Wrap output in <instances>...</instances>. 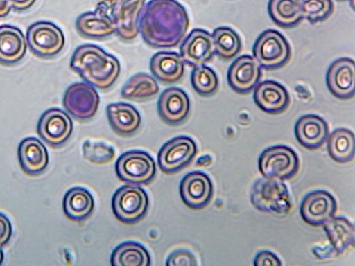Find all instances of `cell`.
I'll use <instances>...</instances> for the list:
<instances>
[{
	"instance_id": "cell-2",
	"label": "cell",
	"mask_w": 355,
	"mask_h": 266,
	"mask_svg": "<svg viewBox=\"0 0 355 266\" xmlns=\"http://www.w3.org/2000/svg\"><path fill=\"white\" fill-rule=\"evenodd\" d=\"M71 69L85 82L99 89H107L116 81L121 71L118 59L100 46L85 44L73 51Z\"/></svg>"
},
{
	"instance_id": "cell-29",
	"label": "cell",
	"mask_w": 355,
	"mask_h": 266,
	"mask_svg": "<svg viewBox=\"0 0 355 266\" xmlns=\"http://www.w3.org/2000/svg\"><path fill=\"white\" fill-rule=\"evenodd\" d=\"M268 12L275 24L285 28L296 26L304 19L300 0H269Z\"/></svg>"
},
{
	"instance_id": "cell-37",
	"label": "cell",
	"mask_w": 355,
	"mask_h": 266,
	"mask_svg": "<svg viewBox=\"0 0 355 266\" xmlns=\"http://www.w3.org/2000/svg\"><path fill=\"white\" fill-rule=\"evenodd\" d=\"M253 264L256 266H279L282 265V261L277 255L268 250H263L258 252L254 258Z\"/></svg>"
},
{
	"instance_id": "cell-14",
	"label": "cell",
	"mask_w": 355,
	"mask_h": 266,
	"mask_svg": "<svg viewBox=\"0 0 355 266\" xmlns=\"http://www.w3.org/2000/svg\"><path fill=\"white\" fill-rule=\"evenodd\" d=\"M329 91L337 98L350 99L355 93V64L353 59L340 57L334 60L326 73Z\"/></svg>"
},
{
	"instance_id": "cell-30",
	"label": "cell",
	"mask_w": 355,
	"mask_h": 266,
	"mask_svg": "<svg viewBox=\"0 0 355 266\" xmlns=\"http://www.w3.org/2000/svg\"><path fill=\"white\" fill-rule=\"evenodd\" d=\"M110 263L113 266H148L150 265V257L142 245L127 241L114 248Z\"/></svg>"
},
{
	"instance_id": "cell-9",
	"label": "cell",
	"mask_w": 355,
	"mask_h": 266,
	"mask_svg": "<svg viewBox=\"0 0 355 266\" xmlns=\"http://www.w3.org/2000/svg\"><path fill=\"white\" fill-rule=\"evenodd\" d=\"M99 103L97 91L86 82H76L69 85L62 99L67 112L80 121L92 118L98 111Z\"/></svg>"
},
{
	"instance_id": "cell-27",
	"label": "cell",
	"mask_w": 355,
	"mask_h": 266,
	"mask_svg": "<svg viewBox=\"0 0 355 266\" xmlns=\"http://www.w3.org/2000/svg\"><path fill=\"white\" fill-rule=\"evenodd\" d=\"M322 226L330 245L338 256L354 245V225L345 217L334 216Z\"/></svg>"
},
{
	"instance_id": "cell-35",
	"label": "cell",
	"mask_w": 355,
	"mask_h": 266,
	"mask_svg": "<svg viewBox=\"0 0 355 266\" xmlns=\"http://www.w3.org/2000/svg\"><path fill=\"white\" fill-rule=\"evenodd\" d=\"M83 153L85 159L96 164H105L110 162L115 156L113 147L103 143L85 141L83 144Z\"/></svg>"
},
{
	"instance_id": "cell-17",
	"label": "cell",
	"mask_w": 355,
	"mask_h": 266,
	"mask_svg": "<svg viewBox=\"0 0 355 266\" xmlns=\"http://www.w3.org/2000/svg\"><path fill=\"white\" fill-rule=\"evenodd\" d=\"M157 112L161 119L168 125L182 123L190 112V100L187 93L179 87L164 89L157 101Z\"/></svg>"
},
{
	"instance_id": "cell-7",
	"label": "cell",
	"mask_w": 355,
	"mask_h": 266,
	"mask_svg": "<svg viewBox=\"0 0 355 266\" xmlns=\"http://www.w3.org/2000/svg\"><path fill=\"white\" fill-rule=\"evenodd\" d=\"M115 172L119 179L131 185L150 183L156 174V165L146 152L130 150L120 155L115 163Z\"/></svg>"
},
{
	"instance_id": "cell-42",
	"label": "cell",
	"mask_w": 355,
	"mask_h": 266,
	"mask_svg": "<svg viewBox=\"0 0 355 266\" xmlns=\"http://www.w3.org/2000/svg\"><path fill=\"white\" fill-rule=\"evenodd\" d=\"M202 161H198L196 164L198 166H207L210 163L209 161H211V158L209 155H205L203 157H200Z\"/></svg>"
},
{
	"instance_id": "cell-16",
	"label": "cell",
	"mask_w": 355,
	"mask_h": 266,
	"mask_svg": "<svg viewBox=\"0 0 355 266\" xmlns=\"http://www.w3.org/2000/svg\"><path fill=\"white\" fill-rule=\"evenodd\" d=\"M180 57L188 65L195 67L211 60L214 53L211 34L201 28L193 29L181 44Z\"/></svg>"
},
{
	"instance_id": "cell-11",
	"label": "cell",
	"mask_w": 355,
	"mask_h": 266,
	"mask_svg": "<svg viewBox=\"0 0 355 266\" xmlns=\"http://www.w3.org/2000/svg\"><path fill=\"white\" fill-rule=\"evenodd\" d=\"M37 132L46 143L53 147H59L71 136L73 122L64 111L55 107L50 108L41 115Z\"/></svg>"
},
{
	"instance_id": "cell-19",
	"label": "cell",
	"mask_w": 355,
	"mask_h": 266,
	"mask_svg": "<svg viewBox=\"0 0 355 266\" xmlns=\"http://www.w3.org/2000/svg\"><path fill=\"white\" fill-rule=\"evenodd\" d=\"M253 99L263 112L278 114L284 112L290 103V96L286 87L275 80H264L254 87Z\"/></svg>"
},
{
	"instance_id": "cell-39",
	"label": "cell",
	"mask_w": 355,
	"mask_h": 266,
	"mask_svg": "<svg viewBox=\"0 0 355 266\" xmlns=\"http://www.w3.org/2000/svg\"><path fill=\"white\" fill-rule=\"evenodd\" d=\"M313 254L319 259H329L338 256V254L330 245L324 247H315L312 249Z\"/></svg>"
},
{
	"instance_id": "cell-6",
	"label": "cell",
	"mask_w": 355,
	"mask_h": 266,
	"mask_svg": "<svg viewBox=\"0 0 355 266\" xmlns=\"http://www.w3.org/2000/svg\"><path fill=\"white\" fill-rule=\"evenodd\" d=\"M149 204L146 192L137 185H123L114 193L112 208L115 217L123 223L135 224L146 214Z\"/></svg>"
},
{
	"instance_id": "cell-43",
	"label": "cell",
	"mask_w": 355,
	"mask_h": 266,
	"mask_svg": "<svg viewBox=\"0 0 355 266\" xmlns=\"http://www.w3.org/2000/svg\"><path fill=\"white\" fill-rule=\"evenodd\" d=\"M3 260V253L1 249V246H0V265H1Z\"/></svg>"
},
{
	"instance_id": "cell-41",
	"label": "cell",
	"mask_w": 355,
	"mask_h": 266,
	"mask_svg": "<svg viewBox=\"0 0 355 266\" xmlns=\"http://www.w3.org/2000/svg\"><path fill=\"white\" fill-rule=\"evenodd\" d=\"M11 6L8 0H0V17L7 16L11 10Z\"/></svg>"
},
{
	"instance_id": "cell-33",
	"label": "cell",
	"mask_w": 355,
	"mask_h": 266,
	"mask_svg": "<svg viewBox=\"0 0 355 266\" xmlns=\"http://www.w3.org/2000/svg\"><path fill=\"white\" fill-rule=\"evenodd\" d=\"M191 82L195 91L202 96L213 95L218 88V78L216 72L205 64L193 67Z\"/></svg>"
},
{
	"instance_id": "cell-8",
	"label": "cell",
	"mask_w": 355,
	"mask_h": 266,
	"mask_svg": "<svg viewBox=\"0 0 355 266\" xmlns=\"http://www.w3.org/2000/svg\"><path fill=\"white\" fill-rule=\"evenodd\" d=\"M26 41L31 51L43 58L57 55L65 44L62 30L53 23L45 21H37L28 26Z\"/></svg>"
},
{
	"instance_id": "cell-32",
	"label": "cell",
	"mask_w": 355,
	"mask_h": 266,
	"mask_svg": "<svg viewBox=\"0 0 355 266\" xmlns=\"http://www.w3.org/2000/svg\"><path fill=\"white\" fill-rule=\"evenodd\" d=\"M211 35L214 53L220 58L230 60L239 53L242 46L240 36L230 27H217Z\"/></svg>"
},
{
	"instance_id": "cell-34",
	"label": "cell",
	"mask_w": 355,
	"mask_h": 266,
	"mask_svg": "<svg viewBox=\"0 0 355 266\" xmlns=\"http://www.w3.org/2000/svg\"><path fill=\"white\" fill-rule=\"evenodd\" d=\"M300 6L303 17L311 24L326 20L334 11L331 0H300Z\"/></svg>"
},
{
	"instance_id": "cell-26",
	"label": "cell",
	"mask_w": 355,
	"mask_h": 266,
	"mask_svg": "<svg viewBox=\"0 0 355 266\" xmlns=\"http://www.w3.org/2000/svg\"><path fill=\"white\" fill-rule=\"evenodd\" d=\"M63 210L68 218L80 222L88 218L94 208V200L91 193L83 187H73L64 195Z\"/></svg>"
},
{
	"instance_id": "cell-31",
	"label": "cell",
	"mask_w": 355,
	"mask_h": 266,
	"mask_svg": "<svg viewBox=\"0 0 355 266\" xmlns=\"http://www.w3.org/2000/svg\"><path fill=\"white\" fill-rule=\"evenodd\" d=\"M159 88L156 80L146 73L132 76L121 90L122 98L130 100H146L156 96Z\"/></svg>"
},
{
	"instance_id": "cell-12",
	"label": "cell",
	"mask_w": 355,
	"mask_h": 266,
	"mask_svg": "<svg viewBox=\"0 0 355 266\" xmlns=\"http://www.w3.org/2000/svg\"><path fill=\"white\" fill-rule=\"evenodd\" d=\"M337 202L335 197L324 190H313L306 194L300 206L302 220L309 225L322 226L335 215Z\"/></svg>"
},
{
	"instance_id": "cell-20",
	"label": "cell",
	"mask_w": 355,
	"mask_h": 266,
	"mask_svg": "<svg viewBox=\"0 0 355 266\" xmlns=\"http://www.w3.org/2000/svg\"><path fill=\"white\" fill-rule=\"evenodd\" d=\"M294 133L296 140L302 147L308 150H316L326 142L329 130L323 118L309 114L297 119Z\"/></svg>"
},
{
	"instance_id": "cell-23",
	"label": "cell",
	"mask_w": 355,
	"mask_h": 266,
	"mask_svg": "<svg viewBox=\"0 0 355 266\" xmlns=\"http://www.w3.org/2000/svg\"><path fill=\"white\" fill-rule=\"evenodd\" d=\"M27 50V42L22 31L17 27L0 26V64L12 65L20 62Z\"/></svg>"
},
{
	"instance_id": "cell-40",
	"label": "cell",
	"mask_w": 355,
	"mask_h": 266,
	"mask_svg": "<svg viewBox=\"0 0 355 266\" xmlns=\"http://www.w3.org/2000/svg\"><path fill=\"white\" fill-rule=\"evenodd\" d=\"M36 0H8L11 7L16 10L23 11L31 8Z\"/></svg>"
},
{
	"instance_id": "cell-15",
	"label": "cell",
	"mask_w": 355,
	"mask_h": 266,
	"mask_svg": "<svg viewBox=\"0 0 355 266\" xmlns=\"http://www.w3.org/2000/svg\"><path fill=\"white\" fill-rule=\"evenodd\" d=\"M261 77L260 65L249 55L237 57L230 66L227 75L230 87L239 94L250 92L259 82Z\"/></svg>"
},
{
	"instance_id": "cell-21",
	"label": "cell",
	"mask_w": 355,
	"mask_h": 266,
	"mask_svg": "<svg viewBox=\"0 0 355 266\" xmlns=\"http://www.w3.org/2000/svg\"><path fill=\"white\" fill-rule=\"evenodd\" d=\"M106 114L110 127L120 136H131L137 132L141 125L140 114L129 103H110L106 107Z\"/></svg>"
},
{
	"instance_id": "cell-44",
	"label": "cell",
	"mask_w": 355,
	"mask_h": 266,
	"mask_svg": "<svg viewBox=\"0 0 355 266\" xmlns=\"http://www.w3.org/2000/svg\"><path fill=\"white\" fill-rule=\"evenodd\" d=\"M337 1H349L352 3V6H354V0H337Z\"/></svg>"
},
{
	"instance_id": "cell-22",
	"label": "cell",
	"mask_w": 355,
	"mask_h": 266,
	"mask_svg": "<svg viewBox=\"0 0 355 266\" xmlns=\"http://www.w3.org/2000/svg\"><path fill=\"white\" fill-rule=\"evenodd\" d=\"M17 155L21 168L30 175L42 173L49 163V154L46 147L35 137H26L21 141Z\"/></svg>"
},
{
	"instance_id": "cell-4",
	"label": "cell",
	"mask_w": 355,
	"mask_h": 266,
	"mask_svg": "<svg viewBox=\"0 0 355 266\" xmlns=\"http://www.w3.org/2000/svg\"><path fill=\"white\" fill-rule=\"evenodd\" d=\"M252 53L261 67L273 70L282 67L288 62L291 49L289 43L280 32L268 29L257 38Z\"/></svg>"
},
{
	"instance_id": "cell-38",
	"label": "cell",
	"mask_w": 355,
	"mask_h": 266,
	"mask_svg": "<svg viewBox=\"0 0 355 266\" xmlns=\"http://www.w3.org/2000/svg\"><path fill=\"white\" fill-rule=\"evenodd\" d=\"M12 224L8 217L0 213V246L7 244L11 238Z\"/></svg>"
},
{
	"instance_id": "cell-25",
	"label": "cell",
	"mask_w": 355,
	"mask_h": 266,
	"mask_svg": "<svg viewBox=\"0 0 355 266\" xmlns=\"http://www.w3.org/2000/svg\"><path fill=\"white\" fill-rule=\"evenodd\" d=\"M75 25L78 33L86 38L101 39L115 33L113 20L105 10L81 14L77 17Z\"/></svg>"
},
{
	"instance_id": "cell-28",
	"label": "cell",
	"mask_w": 355,
	"mask_h": 266,
	"mask_svg": "<svg viewBox=\"0 0 355 266\" xmlns=\"http://www.w3.org/2000/svg\"><path fill=\"white\" fill-rule=\"evenodd\" d=\"M326 141L327 152L334 161L345 163L354 159L355 137L352 130L337 128L329 134Z\"/></svg>"
},
{
	"instance_id": "cell-5",
	"label": "cell",
	"mask_w": 355,
	"mask_h": 266,
	"mask_svg": "<svg viewBox=\"0 0 355 266\" xmlns=\"http://www.w3.org/2000/svg\"><path fill=\"white\" fill-rule=\"evenodd\" d=\"M258 168L263 177L284 181L297 174L300 160L293 148L284 145H277L266 148L261 153Z\"/></svg>"
},
{
	"instance_id": "cell-1",
	"label": "cell",
	"mask_w": 355,
	"mask_h": 266,
	"mask_svg": "<svg viewBox=\"0 0 355 266\" xmlns=\"http://www.w3.org/2000/svg\"><path fill=\"white\" fill-rule=\"evenodd\" d=\"M189 25L186 10L175 0H152L138 22L144 41L156 48L176 46L184 37Z\"/></svg>"
},
{
	"instance_id": "cell-10",
	"label": "cell",
	"mask_w": 355,
	"mask_h": 266,
	"mask_svg": "<svg viewBox=\"0 0 355 266\" xmlns=\"http://www.w3.org/2000/svg\"><path fill=\"white\" fill-rule=\"evenodd\" d=\"M196 153V143L191 137H174L161 147L157 155L159 167L165 173L177 172L187 166Z\"/></svg>"
},
{
	"instance_id": "cell-36",
	"label": "cell",
	"mask_w": 355,
	"mask_h": 266,
	"mask_svg": "<svg viewBox=\"0 0 355 266\" xmlns=\"http://www.w3.org/2000/svg\"><path fill=\"white\" fill-rule=\"evenodd\" d=\"M166 266H196L197 260L191 251L187 249H178L173 251L167 258Z\"/></svg>"
},
{
	"instance_id": "cell-18",
	"label": "cell",
	"mask_w": 355,
	"mask_h": 266,
	"mask_svg": "<svg viewBox=\"0 0 355 266\" xmlns=\"http://www.w3.org/2000/svg\"><path fill=\"white\" fill-rule=\"evenodd\" d=\"M145 0H117L112 11L115 33L122 40L130 42L139 33L138 17Z\"/></svg>"
},
{
	"instance_id": "cell-13",
	"label": "cell",
	"mask_w": 355,
	"mask_h": 266,
	"mask_svg": "<svg viewBox=\"0 0 355 266\" xmlns=\"http://www.w3.org/2000/svg\"><path fill=\"white\" fill-rule=\"evenodd\" d=\"M214 186L210 177L201 171L187 173L180 183L182 202L192 209H201L211 202Z\"/></svg>"
},
{
	"instance_id": "cell-3",
	"label": "cell",
	"mask_w": 355,
	"mask_h": 266,
	"mask_svg": "<svg viewBox=\"0 0 355 266\" xmlns=\"http://www.w3.org/2000/svg\"><path fill=\"white\" fill-rule=\"evenodd\" d=\"M250 202L261 212L279 215L288 213L292 206L286 184L282 180L265 177L258 178L253 183Z\"/></svg>"
},
{
	"instance_id": "cell-24",
	"label": "cell",
	"mask_w": 355,
	"mask_h": 266,
	"mask_svg": "<svg viewBox=\"0 0 355 266\" xmlns=\"http://www.w3.org/2000/svg\"><path fill=\"white\" fill-rule=\"evenodd\" d=\"M150 70L160 82L173 84L182 78L184 64L178 53L171 51H159L151 57Z\"/></svg>"
}]
</instances>
